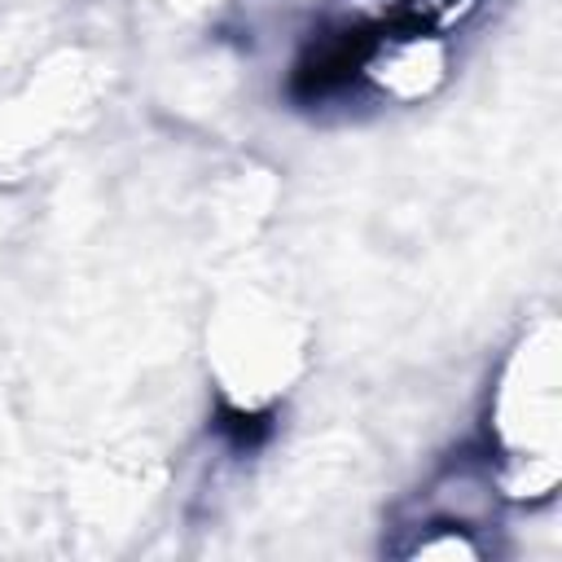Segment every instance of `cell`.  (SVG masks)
Listing matches in <instances>:
<instances>
[{
    "instance_id": "obj_2",
    "label": "cell",
    "mask_w": 562,
    "mask_h": 562,
    "mask_svg": "<svg viewBox=\"0 0 562 562\" xmlns=\"http://www.w3.org/2000/svg\"><path fill=\"white\" fill-rule=\"evenodd\" d=\"M206 430L237 457L259 452L277 435V413L272 408H237V404H215Z\"/></svg>"
},
{
    "instance_id": "obj_1",
    "label": "cell",
    "mask_w": 562,
    "mask_h": 562,
    "mask_svg": "<svg viewBox=\"0 0 562 562\" xmlns=\"http://www.w3.org/2000/svg\"><path fill=\"white\" fill-rule=\"evenodd\" d=\"M483 4L492 0H391L382 26L408 40H443L448 31L465 26Z\"/></svg>"
}]
</instances>
